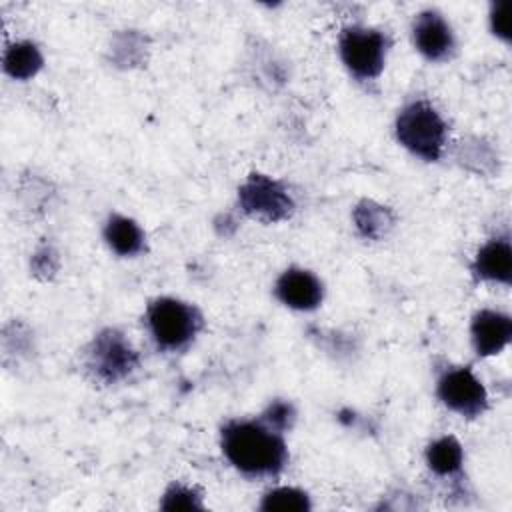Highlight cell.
<instances>
[{"label": "cell", "instance_id": "obj_16", "mask_svg": "<svg viewBox=\"0 0 512 512\" xmlns=\"http://www.w3.org/2000/svg\"><path fill=\"white\" fill-rule=\"evenodd\" d=\"M160 506L164 510H196V508H202V502H200V496L192 488L174 484L166 490Z\"/></svg>", "mask_w": 512, "mask_h": 512}, {"label": "cell", "instance_id": "obj_5", "mask_svg": "<svg viewBox=\"0 0 512 512\" xmlns=\"http://www.w3.org/2000/svg\"><path fill=\"white\" fill-rule=\"evenodd\" d=\"M438 398L460 416L474 418L488 406V394L470 368H450L438 380Z\"/></svg>", "mask_w": 512, "mask_h": 512}, {"label": "cell", "instance_id": "obj_17", "mask_svg": "<svg viewBox=\"0 0 512 512\" xmlns=\"http://www.w3.org/2000/svg\"><path fill=\"white\" fill-rule=\"evenodd\" d=\"M292 420H294V410H292V406L288 404V402H272L270 406H268V410L264 412V418H262V422H266L270 428H274V430H286V428H290V424H292Z\"/></svg>", "mask_w": 512, "mask_h": 512}, {"label": "cell", "instance_id": "obj_1", "mask_svg": "<svg viewBox=\"0 0 512 512\" xmlns=\"http://www.w3.org/2000/svg\"><path fill=\"white\" fill-rule=\"evenodd\" d=\"M226 460L246 476H270L284 468L288 452L278 430L266 422L234 420L222 428Z\"/></svg>", "mask_w": 512, "mask_h": 512}, {"label": "cell", "instance_id": "obj_10", "mask_svg": "<svg viewBox=\"0 0 512 512\" xmlns=\"http://www.w3.org/2000/svg\"><path fill=\"white\" fill-rule=\"evenodd\" d=\"M472 344L478 356L502 352L512 338V320L496 310H482L472 320Z\"/></svg>", "mask_w": 512, "mask_h": 512}, {"label": "cell", "instance_id": "obj_14", "mask_svg": "<svg viewBox=\"0 0 512 512\" xmlns=\"http://www.w3.org/2000/svg\"><path fill=\"white\" fill-rule=\"evenodd\" d=\"M42 66V54L32 42H14L4 52V70L16 80L32 78Z\"/></svg>", "mask_w": 512, "mask_h": 512}, {"label": "cell", "instance_id": "obj_15", "mask_svg": "<svg viewBox=\"0 0 512 512\" xmlns=\"http://www.w3.org/2000/svg\"><path fill=\"white\" fill-rule=\"evenodd\" d=\"M260 510L266 512H292V510H310V500L304 490L292 486H280L264 494Z\"/></svg>", "mask_w": 512, "mask_h": 512}, {"label": "cell", "instance_id": "obj_13", "mask_svg": "<svg viewBox=\"0 0 512 512\" xmlns=\"http://www.w3.org/2000/svg\"><path fill=\"white\" fill-rule=\"evenodd\" d=\"M428 468L438 476H452L462 468L464 452L454 436H442L434 440L426 450Z\"/></svg>", "mask_w": 512, "mask_h": 512}, {"label": "cell", "instance_id": "obj_8", "mask_svg": "<svg viewBox=\"0 0 512 512\" xmlns=\"http://www.w3.org/2000/svg\"><path fill=\"white\" fill-rule=\"evenodd\" d=\"M414 44L428 60H446L454 50V34L448 22L434 10H426L414 20Z\"/></svg>", "mask_w": 512, "mask_h": 512}, {"label": "cell", "instance_id": "obj_7", "mask_svg": "<svg viewBox=\"0 0 512 512\" xmlns=\"http://www.w3.org/2000/svg\"><path fill=\"white\" fill-rule=\"evenodd\" d=\"M136 362V352L120 332L104 330L96 336L90 350V364L102 380L116 382L128 376L136 368Z\"/></svg>", "mask_w": 512, "mask_h": 512}, {"label": "cell", "instance_id": "obj_4", "mask_svg": "<svg viewBox=\"0 0 512 512\" xmlns=\"http://www.w3.org/2000/svg\"><path fill=\"white\" fill-rule=\"evenodd\" d=\"M386 48V36L372 28H348L340 36V58L358 80H372L382 72Z\"/></svg>", "mask_w": 512, "mask_h": 512}, {"label": "cell", "instance_id": "obj_6", "mask_svg": "<svg viewBox=\"0 0 512 512\" xmlns=\"http://www.w3.org/2000/svg\"><path fill=\"white\" fill-rule=\"evenodd\" d=\"M242 208L262 220H282L292 212V198L272 178L252 174L240 188Z\"/></svg>", "mask_w": 512, "mask_h": 512}, {"label": "cell", "instance_id": "obj_11", "mask_svg": "<svg viewBox=\"0 0 512 512\" xmlns=\"http://www.w3.org/2000/svg\"><path fill=\"white\" fill-rule=\"evenodd\" d=\"M474 274L480 280L510 284L512 280V248L506 238L490 240L484 244L472 264Z\"/></svg>", "mask_w": 512, "mask_h": 512}, {"label": "cell", "instance_id": "obj_2", "mask_svg": "<svg viewBox=\"0 0 512 512\" xmlns=\"http://www.w3.org/2000/svg\"><path fill=\"white\" fill-rule=\"evenodd\" d=\"M396 138L414 156L432 162L440 158L446 144V124L430 102L416 100L400 110Z\"/></svg>", "mask_w": 512, "mask_h": 512}, {"label": "cell", "instance_id": "obj_9", "mask_svg": "<svg viewBox=\"0 0 512 512\" xmlns=\"http://www.w3.org/2000/svg\"><path fill=\"white\" fill-rule=\"evenodd\" d=\"M278 300L294 310H312L322 302V282L308 270H286L274 288Z\"/></svg>", "mask_w": 512, "mask_h": 512}, {"label": "cell", "instance_id": "obj_12", "mask_svg": "<svg viewBox=\"0 0 512 512\" xmlns=\"http://www.w3.org/2000/svg\"><path fill=\"white\" fill-rule=\"evenodd\" d=\"M104 238L108 246L120 256H134L144 248L142 228L126 216H118V214L110 216L104 228Z\"/></svg>", "mask_w": 512, "mask_h": 512}, {"label": "cell", "instance_id": "obj_3", "mask_svg": "<svg viewBox=\"0 0 512 512\" xmlns=\"http://www.w3.org/2000/svg\"><path fill=\"white\" fill-rule=\"evenodd\" d=\"M146 322L152 338L160 348H184L200 328L198 312L176 298H158L148 306Z\"/></svg>", "mask_w": 512, "mask_h": 512}, {"label": "cell", "instance_id": "obj_18", "mask_svg": "<svg viewBox=\"0 0 512 512\" xmlns=\"http://www.w3.org/2000/svg\"><path fill=\"white\" fill-rule=\"evenodd\" d=\"M490 24L496 36H500L506 42L510 40V4L508 2H496L492 6Z\"/></svg>", "mask_w": 512, "mask_h": 512}]
</instances>
